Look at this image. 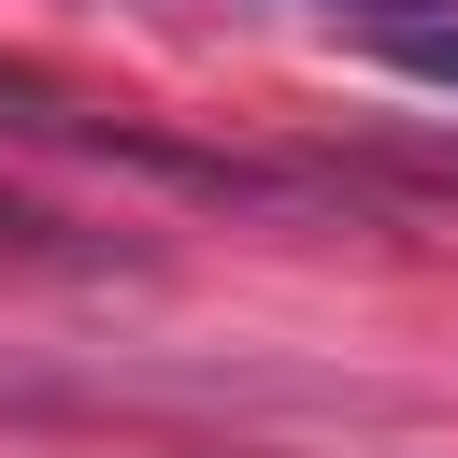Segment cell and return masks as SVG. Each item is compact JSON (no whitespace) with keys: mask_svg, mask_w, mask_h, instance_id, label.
<instances>
[{"mask_svg":"<svg viewBox=\"0 0 458 458\" xmlns=\"http://www.w3.org/2000/svg\"><path fill=\"white\" fill-rule=\"evenodd\" d=\"M372 14H401V29H415V0H372Z\"/></svg>","mask_w":458,"mask_h":458,"instance_id":"obj_3","label":"cell"},{"mask_svg":"<svg viewBox=\"0 0 458 458\" xmlns=\"http://www.w3.org/2000/svg\"><path fill=\"white\" fill-rule=\"evenodd\" d=\"M0 258H43V215L29 200H0Z\"/></svg>","mask_w":458,"mask_h":458,"instance_id":"obj_2","label":"cell"},{"mask_svg":"<svg viewBox=\"0 0 458 458\" xmlns=\"http://www.w3.org/2000/svg\"><path fill=\"white\" fill-rule=\"evenodd\" d=\"M386 72H401V86H429V100H458V14H415V29H386Z\"/></svg>","mask_w":458,"mask_h":458,"instance_id":"obj_1","label":"cell"}]
</instances>
